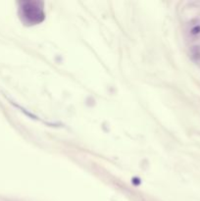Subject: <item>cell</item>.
Wrapping results in <instances>:
<instances>
[{
  "label": "cell",
  "instance_id": "obj_1",
  "mask_svg": "<svg viewBox=\"0 0 200 201\" xmlns=\"http://www.w3.org/2000/svg\"><path fill=\"white\" fill-rule=\"evenodd\" d=\"M20 15L21 19L28 25H34L41 22L44 18L42 3L37 1L21 2Z\"/></svg>",
  "mask_w": 200,
  "mask_h": 201
}]
</instances>
